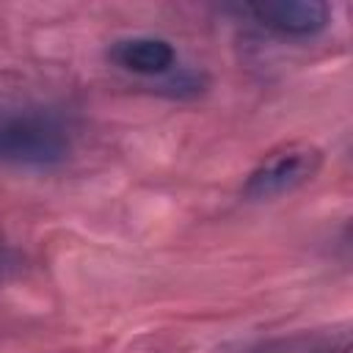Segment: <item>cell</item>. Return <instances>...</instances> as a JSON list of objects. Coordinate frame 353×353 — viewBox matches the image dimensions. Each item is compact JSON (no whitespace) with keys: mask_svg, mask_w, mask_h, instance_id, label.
Wrapping results in <instances>:
<instances>
[{"mask_svg":"<svg viewBox=\"0 0 353 353\" xmlns=\"http://www.w3.org/2000/svg\"><path fill=\"white\" fill-rule=\"evenodd\" d=\"M72 152V130L44 105L0 108V163L17 168H55Z\"/></svg>","mask_w":353,"mask_h":353,"instance_id":"1","label":"cell"},{"mask_svg":"<svg viewBox=\"0 0 353 353\" xmlns=\"http://www.w3.org/2000/svg\"><path fill=\"white\" fill-rule=\"evenodd\" d=\"M323 154L317 146L309 143H290L279 152H270L243 185V196L251 201H265L284 196L301 185H306L320 171Z\"/></svg>","mask_w":353,"mask_h":353,"instance_id":"2","label":"cell"},{"mask_svg":"<svg viewBox=\"0 0 353 353\" xmlns=\"http://www.w3.org/2000/svg\"><path fill=\"white\" fill-rule=\"evenodd\" d=\"M245 14L265 30L287 39H309L325 30L328 6L323 0H259L248 3Z\"/></svg>","mask_w":353,"mask_h":353,"instance_id":"3","label":"cell"},{"mask_svg":"<svg viewBox=\"0 0 353 353\" xmlns=\"http://www.w3.org/2000/svg\"><path fill=\"white\" fill-rule=\"evenodd\" d=\"M108 58L132 74L154 77V74H168L176 66V50L168 39L160 36H127L110 44Z\"/></svg>","mask_w":353,"mask_h":353,"instance_id":"4","label":"cell"}]
</instances>
